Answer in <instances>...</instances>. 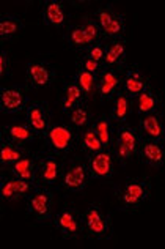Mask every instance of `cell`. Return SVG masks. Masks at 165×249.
Masks as SVG:
<instances>
[{
    "label": "cell",
    "instance_id": "9c48e42d",
    "mask_svg": "<svg viewBox=\"0 0 165 249\" xmlns=\"http://www.w3.org/2000/svg\"><path fill=\"white\" fill-rule=\"evenodd\" d=\"M57 79L55 67L46 60H30L25 65V81L30 89H48Z\"/></svg>",
    "mask_w": 165,
    "mask_h": 249
},
{
    "label": "cell",
    "instance_id": "e0dca14e",
    "mask_svg": "<svg viewBox=\"0 0 165 249\" xmlns=\"http://www.w3.org/2000/svg\"><path fill=\"white\" fill-rule=\"evenodd\" d=\"M41 18L44 25L52 29H63L68 22V15H66L65 3L60 0H46L43 2Z\"/></svg>",
    "mask_w": 165,
    "mask_h": 249
},
{
    "label": "cell",
    "instance_id": "484cf974",
    "mask_svg": "<svg viewBox=\"0 0 165 249\" xmlns=\"http://www.w3.org/2000/svg\"><path fill=\"white\" fill-rule=\"evenodd\" d=\"M131 98L124 93V91H118V93L114 96V100H112V106H110V114L109 117L114 123H126L129 115H131Z\"/></svg>",
    "mask_w": 165,
    "mask_h": 249
},
{
    "label": "cell",
    "instance_id": "cb8c5ba5",
    "mask_svg": "<svg viewBox=\"0 0 165 249\" xmlns=\"http://www.w3.org/2000/svg\"><path fill=\"white\" fill-rule=\"evenodd\" d=\"M36 166H38V156L29 153V155H25L24 158L16 161L13 166H10L5 172L16 177V178L36 181Z\"/></svg>",
    "mask_w": 165,
    "mask_h": 249
},
{
    "label": "cell",
    "instance_id": "7c38bea8",
    "mask_svg": "<svg viewBox=\"0 0 165 249\" xmlns=\"http://www.w3.org/2000/svg\"><path fill=\"white\" fill-rule=\"evenodd\" d=\"M93 180H110L115 174V155L112 150L104 148L101 152L85 156Z\"/></svg>",
    "mask_w": 165,
    "mask_h": 249
},
{
    "label": "cell",
    "instance_id": "f546056e",
    "mask_svg": "<svg viewBox=\"0 0 165 249\" xmlns=\"http://www.w3.org/2000/svg\"><path fill=\"white\" fill-rule=\"evenodd\" d=\"M68 119H69V123H71L72 128H74L76 131H82L85 128L91 126L96 117L93 114V110H91L87 106V103H85V104H82V106L72 109L68 114Z\"/></svg>",
    "mask_w": 165,
    "mask_h": 249
},
{
    "label": "cell",
    "instance_id": "ba28073f",
    "mask_svg": "<svg viewBox=\"0 0 165 249\" xmlns=\"http://www.w3.org/2000/svg\"><path fill=\"white\" fill-rule=\"evenodd\" d=\"M27 212L36 222L54 218V193L48 186H38L27 197Z\"/></svg>",
    "mask_w": 165,
    "mask_h": 249
},
{
    "label": "cell",
    "instance_id": "5bb4252c",
    "mask_svg": "<svg viewBox=\"0 0 165 249\" xmlns=\"http://www.w3.org/2000/svg\"><path fill=\"white\" fill-rule=\"evenodd\" d=\"M123 89V74L121 71L102 68L98 74V96L102 101L114 100V96Z\"/></svg>",
    "mask_w": 165,
    "mask_h": 249
},
{
    "label": "cell",
    "instance_id": "2e32d148",
    "mask_svg": "<svg viewBox=\"0 0 165 249\" xmlns=\"http://www.w3.org/2000/svg\"><path fill=\"white\" fill-rule=\"evenodd\" d=\"M128 58V43L126 40H110L105 41V57L104 68H112L121 71Z\"/></svg>",
    "mask_w": 165,
    "mask_h": 249
},
{
    "label": "cell",
    "instance_id": "277c9868",
    "mask_svg": "<svg viewBox=\"0 0 165 249\" xmlns=\"http://www.w3.org/2000/svg\"><path fill=\"white\" fill-rule=\"evenodd\" d=\"M83 216L85 235L90 240H110L114 237V224H112L110 214L98 204H90Z\"/></svg>",
    "mask_w": 165,
    "mask_h": 249
},
{
    "label": "cell",
    "instance_id": "d4e9b609",
    "mask_svg": "<svg viewBox=\"0 0 165 249\" xmlns=\"http://www.w3.org/2000/svg\"><path fill=\"white\" fill-rule=\"evenodd\" d=\"M91 126H93L95 133L98 134L99 141L102 142L104 148L112 150L115 142V134H116L114 131V120H112L109 115H98Z\"/></svg>",
    "mask_w": 165,
    "mask_h": 249
},
{
    "label": "cell",
    "instance_id": "83f0119b",
    "mask_svg": "<svg viewBox=\"0 0 165 249\" xmlns=\"http://www.w3.org/2000/svg\"><path fill=\"white\" fill-rule=\"evenodd\" d=\"M25 24L16 15H5L0 18V38L2 41H10L24 30Z\"/></svg>",
    "mask_w": 165,
    "mask_h": 249
},
{
    "label": "cell",
    "instance_id": "4fadbf2b",
    "mask_svg": "<svg viewBox=\"0 0 165 249\" xmlns=\"http://www.w3.org/2000/svg\"><path fill=\"white\" fill-rule=\"evenodd\" d=\"M25 123L35 131L38 136H43L50 128V110L49 106L43 101L30 103L29 107L24 110Z\"/></svg>",
    "mask_w": 165,
    "mask_h": 249
},
{
    "label": "cell",
    "instance_id": "f1b7e54d",
    "mask_svg": "<svg viewBox=\"0 0 165 249\" xmlns=\"http://www.w3.org/2000/svg\"><path fill=\"white\" fill-rule=\"evenodd\" d=\"M72 79L79 84V87H81V90L83 91L87 101L93 100L95 96H98V74L88 73V71L76 67V73H74V77H72Z\"/></svg>",
    "mask_w": 165,
    "mask_h": 249
},
{
    "label": "cell",
    "instance_id": "d590c367",
    "mask_svg": "<svg viewBox=\"0 0 165 249\" xmlns=\"http://www.w3.org/2000/svg\"><path fill=\"white\" fill-rule=\"evenodd\" d=\"M11 71V58L10 54L6 51L0 52V76L2 77H8Z\"/></svg>",
    "mask_w": 165,
    "mask_h": 249
},
{
    "label": "cell",
    "instance_id": "ffe728a7",
    "mask_svg": "<svg viewBox=\"0 0 165 249\" xmlns=\"http://www.w3.org/2000/svg\"><path fill=\"white\" fill-rule=\"evenodd\" d=\"M138 133L143 139L165 143V122L159 114H148L140 117V129Z\"/></svg>",
    "mask_w": 165,
    "mask_h": 249
},
{
    "label": "cell",
    "instance_id": "9a60e30c",
    "mask_svg": "<svg viewBox=\"0 0 165 249\" xmlns=\"http://www.w3.org/2000/svg\"><path fill=\"white\" fill-rule=\"evenodd\" d=\"M137 160L151 169H161L165 164V143L142 139Z\"/></svg>",
    "mask_w": 165,
    "mask_h": 249
},
{
    "label": "cell",
    "instance_id": "1f68e13d",
    "mask_svg": "<svg viewBox=\"0 0 165 249\" xmlns=\"http://www.w3.org/2000/svg\"><path fill=\"white\" fill-rule=\"evenodd\" d=\"M0 197L3 200H10V202L17 200L15 177L10 174L0 175Z\"/></svg>",
    "mask_w": 165,
    "mask_h": 249
},
{
    "label": "cell",
    "instance_id": "3957f363",
    "mask_svg": "<svg viewBox=\"0 0 165 249\" xmlns=\"http://www.w3.org/2000/svg\"><path fill=\"white\" fill-rule=\"evenodd\" d=\"M44 141V147L48 153L57 155L65 158L72 153V150L77 145V131L71 124L63 123H52L50 128L41 136Z\"/></svg>",
    "mask_w": 165,
    "mask_h": 249
},
{
    "label": "cell",
    "instance_id": "30bf717a",
    "mask_svg": "<svg viewBox=\"0 0 165 249\" xmlns=\"http://www.w3.org/2000/svg\"><path fill=\"white\" fill-rule=\"evenodd\" d=\"M63 162L62 158L52 153L38 155V166H36V183L39 186L52 188L57 185L62 178Z\"/></svg>",
    "mask_w": 165,
    "mask_h": 249
},
{
    "label": "cell",
    "instance_id": "6da1fadb",
    "mask_svg": "<svg viewBox=\"0 0 165 249\" xmlns=\"http://www.w3.org/2000/svg\"><path fill=\"white\" fill-rule=\"evenodd\" d=\"M151 189H153V181L149 177L126 180L114 191L118 208L128 213H137L149 199Z\"/></svg>",
    "mask_w": 165,
    "mask_h": 249
},
{
    "label": "cell",
    "instance_id": "4316f807",
    "mask_svg": "<svg viewBox=\"0 0 165 249\" xmlns=\"http://www.w3.org/2000/svg\"><path fill=\"white\" fill-rule=\"evenodd\" d=\"M77 145H79V148L82 150V153L85 156L93 155V153H98V152H101V150H104L102 142L99 141V137L95 133L93 126H88V128H85L82 131H79Z\"/></svg>",
    "mask_w": 165,
    "mask_h": 249
},
{
    "label": "cell",
    "instance_id": "4dcf8cb0",
    "mask_svg": "<svg viewBox=\"0 0 165 249\" xmlns=\"http://www.w3.org/2000/svg\"><path fill=\"white\" fill-rule=\"evenodd\" d=\"M65 38H66V43H68L69 48L77 49L81 52H83L87 48H90L91 44H95V43H91V40L87 36V34L83 32L81 24L69 25L68 30H66Z\"/></svg>",
    "mask_w": 165,
    "mask_h": 249
},
{
    "label": "cell",
    "instance_id": "836d02e7",
    "mask_svg": "<svg viewBox=\"0 0 165 249\" xmlns=\"http://www.w3.org/2000/svg\"><path fill=\"white\" fill-rule=\"evenodd\" d=\"M82 55L91 58L98 63H102L104 62V57H105V41H99L91 44L90 48H87L83 52H81Z\"/></svg>",
    "mask_w": 165,
    "mask_h": 249
},
{
    "label": "cell",
    "instance_id": "44dd1931",
    "mask_svg": "<svg viewBox=\"0 0 165 249\" xmlns=\"http://www.w3.org/2000/svg\"><path fill=\"white\" fill-rule=\"evenodd\" d=\"M38 137L39 136L27 123H11V124H5L2 128V139L11 141L15 143H19V145L33 143Z\"/></svg>",
    "mask_w": 165,
    "mask_h": 249
},
{
    "label": "cell",
    "instance_id": "7402d4cb",
    "mask_svg": "<svg viewBox=\"0 0 165 249\" xmlns=\"http://www.w3.org/2000/svg\"><path fill=\"white\" fill-rule=\"evenodd\" d=\"M135 112L143 117L148 114H159L162 107V96L159 91L149 87L143 91L140 96L135 98Z\"/></svg>",
    "mask_w": 165,
    "mask_h": 249
},
{
    "label": "cell",
    "instance_id": "d6986e66",
    "mask_svg": "<svg viewBox=\"0 0 165 249\" xmlns=\"http://www.w3.org/2000/svg\"><path fill=\"white\" fill-rule=\"evenodd\" d=\"M85 103H87V98L79 87V84L74 79L65 81L60 90V107L63 112L68 115L72 109L82 106Z\"/></svg>",
    "mask_w": 165,
    "mask_h": 249
},
{
    "label": "cell",
    "instance_id": "603a6c76",
    "mask_svg": "<svg viewBox=\"0 0 165 249\" xmlns=\"http://www.w3.org/2000/svg\"><path fill=\"white\" fill-rule=\"evenodd\" d=\"M30 152L25 148V145H19V143L11 141L2 139L0 141V169H2V172H5L10 166H13L16 161L24 158Z\"/></svg>",
    "mask_w": 165,
    "mask_h": 249
},
{
    "label": "cell",
    "instance_id": "5b68a950",
    "mask_svg": "<svg viewBox=\"0 0 165 249\" xmlns=\"http://www.w3.org/2000/svg\"><path fill=\"white\" fill-rule=\"evenodd\" d=\"M143 137L140 136V133L129 126V124H120L116 129L115 134V142L114 147H112V152L115 155V160L120 162L121 166H124L126 162H129L131 160L137 158L138 155V147H140Z\"/></svg>",
    "mask_w": 165,
    "mask_h": 249
},
{
    "label": "cell",
    "instance_id": "8fae6325",
    "mask_svg": "<svg viewBox=\"0 0 165 249\" xmlns=\"http://www.w3.org/2000/svg\"><path fill=\"white\" fill-rule=\"evenodd\" d=\"M29 90L24 85H8L0 89V110L2 114H19L29 107Z\"/></svg>",
    "mask_w": 165,
    "mask_h": 249
},
{
    "label": "cell",
    "instance_id": "e575fe53",
    "mask_svg": "<svg viewBox=\"0 0 165 249\" xmlns=\"http://www.w3.org/2000/svg\"><path fill=\"white\" fill-rule=\"evenodd\" d=\"M77 68H82V70L88 71V73H93V74H99L101 73V70L104 68V65L98 63V62L91 60V58L81 54V57L77 58Z\"/></svg>",
    "mask_w": 165,
    "mask_h": 249
},
{
    "label": "cell",
    "instance_id": "52a82bcc",
    "mask_svg": "<svg viewBox=\"0 0 165 249\" xmlns=\"http://www.w3.org/2000/svg\"><path fill=\"white\" fill-rule=\"evenodd\" d=\"M52 224L65 240H77L82 233H85L83 216L72 207H66L62 212H58L52 218Z\"/></svg>",
    "mask_w": 165,
    "mask_h": 249
},
{
    "label": "cell",
    "instance_id": "7a4b0ae2",
    "mask_svg": "<svg viewBox=\"0 0 165 249\" xmlns=\"http://www.w3.org/2000/svg\"><path fill=\"white\" fill-rule=\"evenodd\" d=\"M91 180L93 178H91L87 158H83L81 155H74L66 162H63L60 185L65 191L72 194L83 193Z\"/></svg>",
    "mask_w": 165,
    "mask_h": 249
},
{
    "label": "cell",
    "instance_id": "ac0fdd59",
    "mask_svg": "<svg viewBox=\"0 0 165 249\" xmlns=\"http://www.w3.org/2000/svg\"><path fill=\"white\" fill-rule=\"evenodd\" d=\"M149 81L145 76V73L138 68H128L123 73V91L126 93L131 100H135L140 96L147 89H149Z\"/></svg>",
    "mask_w": 165,
    "mask_h": 249
},
{
    "label": "cell",
    "instance_id": "8992f818",
    "mask_svg": "<svg viewBox=\"0 0 165 249\" xmlns=\"http://www.w3.org/2000/svg\"><path fill=\"white\" fill-rule=\"evenodd\" d=\"M95 21L99 25V29L102 30L104 41L110 40H124L126 35V21L124 16L116 13L112 5L99 6L95 13Z\"/></svg>",
    "mask_w": 165,
    "mask_h": 249
},
{
    "label": "cell",
    "instance_id": "d6a6232c",
    "mask_svg": "<svg viewBox=\"0 0 165 249\" xmlns=\"http://www.w3.org/2000/svg\"><path fill=\"white\" fill-rule=\"evenodd\" d=\"M81 25L83 32L87 34V36L91 40V43H99V41H104V35H102V30L99 29V25L96 24L95 18H90V16H83Z\"/></svg>",
    "mask_w": 165,
    "mask_h": 249
}]
</instances>
